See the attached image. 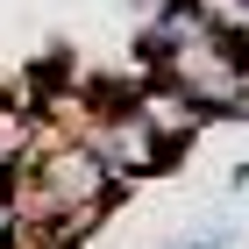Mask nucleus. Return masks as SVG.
<instances>
[{
  "instance_id": "f03ea898",
  "label": "nucleus",
  "mask_w": 249,
  "mask_h": 249,
  "mask_svg": "<svg viewBox=\"0 0 249 249\" xmlns=\"http://www.w3.org/2000/svg\"><path fill=\"white\" fill-rule=\"evenodd\" d=\"M135 107H142V114H150V128L164 135V142H171V150H185L192 135L207 128V107H199V100L185 93V86H178V78H164V71H150V86H135Z\"/></svg>"
},
{
  "instance_id": "f257e3e1",
  "label": "nucleus",
  "mask_w": 249,
  "mask_h": 249,
  "mask_svg": "<svg viewBox=\"0 0 249 249\" xmlns=\"http://www.w3.org/2000/svg\"><path fill=\"white\" fill-rule=\"evenodd\" d=\"M86 150H93L100 164L121 178V185H135V178H157V171L178 157L171 142L150 128V114L135 107V93H128V100H107V107L86 121Z\"/></svg>"
},
{
  "instance_id": "7ed1b4c3",
  "label": "nucleus",
  "mask_w": 249,
  "mask_h": 249,
  "mask_svg": "<svg viewBox=\"0 0 249 249\" xmlns=\"http://www.w3.org/2000/svg\"><path fill=\"white\" fill-rule=\"evenodd\" d=\"M29 157H36V150H29V93H7V100H0V178H21V164H29Z\"/></svg>"
}]
</instances>
